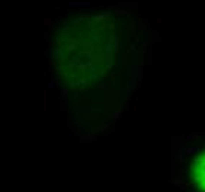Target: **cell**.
I'll return each mask as SVG.
<instances>
[{
    "mask_svg": "<svg viewBox=\"0 0 205 192\" xmlns=\"http://www.w3.org/2000/svg\"><path fill=\"white\" fill-rule=\"evenodd\" d=\"M189 176L192 179L193 186L199 192H205V151H202L199 155H196L195 160L192 161Z\"/></svg>",
    "mask_w": 205,
    "mask_h": 192,
    "instance_id": "cell-1",
    "label": "cell"
}]
</instances>
